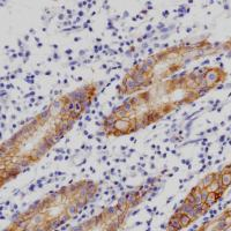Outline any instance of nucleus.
Wrapping results in <instances>:
<instances>
[{"mask_svg":"<svg viewBox=\"0 0 231 231\" xmlns=\"http://www.w3.org/2000/svg\"><path fill=\"white\" fill-rule=\"evenodd\" d=\"M221 184L222 186H229L231 184V172H225L221 177Z\"/></svg>","mask_w":231,"mask_h":231,"instance_id":"f257e3e1","label":"nucleus"},{"mask_svg":"<svg viewBox=\"0 0 231 231\" xmlns=\"http://www.w3.org/2000/svg\"><path fill=\"white\" fill-rule=\"evenodd\" d=\"M180 223H181V225H187V224L190 223V216L187 214L180 216Z\"/></svg>","mask_w":231,"mask_h":231,"instance_id":"0eeeda50","label":"nucleus"},{"mask_svg":"<svg viewBox=\"0 0 231 231\" xmlns=\"http://www.w3.org/2000/svg\"><path fill=\"white\" fill-rule=\"evenodd\" d=\"M201 195H202V200H207V198H208V191H207V190H203Z\"/></svg>","mask_w":231,"mask_h":231,"instance_id":"9d476101","label":"nucleus"},{"mask_svg":"<svg viewBox=\"0 0 231 231\" xmlns=\"http://www.w3.org/2000/svg\"><path fill=\"white\" fill-rule=\"evenodd\" d=\"M75 211H76V208H75L74 206H71V207H68V213H69V214H74Z\"/></svg>","mask_w":231,"mask_h":231,"instance_id":"f8f14e48","label":"nucleus"},{"mask_svg":"<svg viewBox=\"0 0 231 231\" xmlns=\"http://www.w3.org/2000/svg\"><path fill=\"white\" fill-rule=\"evenodd\" d=\"M170 225L175 226L176 229H179L180 225H181V223H180V218H179V217H173L171 221H170Z\"/></svg>","mask_w":231,"mask_h":231,"instance_id":"39448f33","label":"nucleus"},{"mask_svg":"<svg viewBox=\"0 0 231 231\" xmlns=\"http://www.w3.org/2000/svg\"><path fill=\"white\" fill-rule=\"evenodd\" d=\"M217 78H218V75H217L216 71H211V72H209L208 74H207V80L211 82L217 81Z\"/></svg>","mask_w":231,"mask_h":231,"instance_id":"7ed1b4c3","label":"nucleus"},{"mask_svg":"<svg viewBox=\"0 0 231 231\" xmlns=\"http://www.w3.org/2000/svg\"><path fill=\"white\" fill-rule=\"evenodd\" d=\"M114 210H116L114 208H111V209H109V210H108V213H109V214H112V213H113Z\"/></svg>","mask_w":231,"mask_h":231,"instance_id":"4468645a","label":"nucleus"},{"mask_svg":"<svg viewBox=\"0 0 231 231\" xmlns=\"http://www.w3.org/2000/svg\"><path fill=\"white\" fill-rule=\"evenodd\" d=\"M114 125H116V128H117V129H120V131H121L124 127H127V123H125V121H118V123L114 124Z\"/></svg>","mask_w":231,"mask_h":231,"instance_id":"6e6552de","label":"nucleus"},{"mask_svg":"<svg viewBox=\"0 0 231 231\" xmlns=\"http://www.w3.org/2000/svg\"><path fill=\"white\" fill-rule=\"evenodd\" d=\"M193 208H194V205H191V203H186V205H184V206L181 207V209H180V210H181V213H183V214H188V213H190V211H191V210H192Z\"/></svg>","mask_w":231,"mask_h":231,"instance_id":"20e7f679","label":"nucleus"},{"mask_svg":"<svg viewBox=\"0 0 231 231\" xmlns=\"http://www.w3.org/2000/svg\"><path fill=\"white\" fill-rule=\"evenodd\" d=\"M225 226H226V223H225L224 221H221L220 223L217 224V228H218V229H223V228H225Z\"/></svg>","mask_w":231,"mask_h":231,"instance_id":"9b49d317","label":"nucleus"},{"mask_svg":"<svg viewBox=\"0 0 231 231\" xmlns=\"http://www.w3.org/2000/svg\"><path fill=\"white\" fill-rule=\"evenodd\" d=\"M126 86H127V88H135V87H138V86H140V84L138 83V81H136L135 79L129 78V79L126 81Z\"/></svg>","mask_w":231,"mask_h":231,"instance_id":"f03ea898","label":"nucleus"},{"mask_svg":"<svg viewBox=\"0 0 231 231\" xmlns=\"http://www.w3.org/2000/svg\"><path fill=\"white\" fill-rule=\"evenodd\" d=\"M26 231H30V230H26Z\"/></svg>","mask_w":231,"mask_h":231,"instance_id":"dca6fc26","label":"nucleus"},{"mask_svg":"<svg viewBox=\"0 0 231 231\" xmlns=\"http://www.w3.org/2000/svg\"><path fill=\"white\" fill-rule=\"evenodd\" d=\"M214 175H209L208 177H206V178L203 179V185L207 187V186H209V185H211L213 183H214Z\"/></svg>","mask_w":231,"mask_h":231,"instance_id":"423d86ee","label":"nucleus"},{"mask_svg":"<svg viewBox=\"0 0 231 231\" xmlns=\"http://www.w3.org/2000/svg\"><path fill=\"white\" fill-rule=\"evenodd\" d=\"M37 231H44V230H41V229H37Z\"/></svg>","mask_w":231,"mask_h":231,"instance_id":"2eb2a0df","label":"nucleus"},{"mask_svg":"<svg viewBox=\"0 0 231 231\" xmlns=\"http://www.w3.org/2000/svg\"><path fill=\"white\" fill-rule=\"evenodd\" d=\"M125 111H129L131 110V104H128V103H126V104L124 105V108H123Z\"/></svg>","mask_w":231,"mask_h":231,"instance_id":"ddd939ff","label":"nucleus"},{"mask_svg":"<svg viewBox=\"0 0 231 231\" xmlns=\"http://www.w3.org/2000/svg\"><path fill=\"white\" fill-rule=\"evenodd\" d=\"M187 201H188V203H191V205H195V196H193V194L188 195V196H187Z\"/></svg>","mask_w":231,"mask_h":231,"instance_id":"1a4fd4ad","label":"nucleus"}]
</instances>
